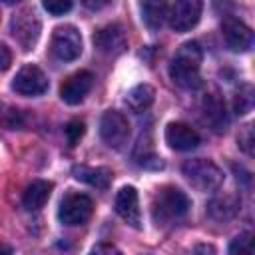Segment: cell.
Here are the masks:
<instances>
[{
    "mask_svg": "<svg viewBox=\"0 0 255 255\" xmlns=\"http://www.w3.org/2000/svg\"><path fill=\"white\" fill-rule=\"evenodd\" d=\"M201 60L203 52L197 42H185L173 54L169 64V78L185 90H193L201 84Z\"/></svg>",
    "mask_w": 255,
    "mask_h": 255,
    "instance_id": "cell-1",
    "label": "cell"
},
{
    "mask_svg": "<svg viewBox=\"0 0 255 255\" xmlns=\"http://www.w3.org/2000/svg\"><path fill=\"white\" fill-rule=\"evenodd\" d=\"M189 207H191V201L185 195V191H181L175 185H163L153 195L151 217L157 225H167V223H173L185 217Z\"/></svg>",
    "mask_w": 255,
    "mask_h": 255,
    "instance_id": "cell-2",
    "label": "cell"
},
{
    "mask_svg": "<svg viewBox=\"0 0 255 255\" xmlns=\"http://www.w3.org/2000/svg\"><path fill=\"white\" fill-rule=\"evenodd\" d=\"M181 171L197 191H215L223 185V171L211 159H187L181 165Z\"/></svg>",
    "mask_w": 255,
    "mask_h": 255,
    "instance_id": "cell-3",
    "label": "cell"
},
{
    "mask_svg": "<svg viewBox=\"0 0 255 255\" xmlns=\"http://www.w3.org/2000/svg\"><path fill=\"white\" fill-rule=\"evenodd\" d=\"M10 32L14 36V40L18 42V46L24 50V52H30L34 50L38 38H40V32H42V22L36 14L34 8H20L14 16H12V22H10Z\"/></svg>",
    "mask_w": 255,
    "mask_h": 255,
    "instance_id": "cell-4",
    "label": "cell"
},
{
    "mask_svg": "<svg viewBox=\"0 0 255 255\" xmlns=\"http://www.w3.org/2000/svg\"><path fill=\"white\" fill-rule=\"evenodd\" d=\"M94 213V201L84 195L70 191L62 197L60 207H58V219L64 225H84Z\"/></svg>",
    "mask_w": 255,
    "mask_h": 255,
    "instance_id": "cell-5",
    "label": "cell"
},
{
    "mask_svg": "<svg viewBox=\"0 0 255 255\" xmlns=\"http://www.w3.org/2000/svg\"><path fill=\"white\" fill-rule=\"evenodd\" d=\"M50 50L60 62H74L82 54V36L76 26H58L50 40Z\"/></svg>",
    "mask_w": 255,
    "mask_h": 255,
    "instance_id": "cell-6",
    "label": "cell"
},
{
    "mask_svg": "<svg viewBox=\"0 0 255 255\" xmlns=\"http://www.w3.org/2000/svg\"><path fill=\"white\" fill-rule=\"evenodd\" d=\"M100 135L106 141V145H110L114 149L124 147V143L129 137V124H128L126 116L118 110L104 112V116L100 120Z\"/></svg>",
    "mask_w": 255,
    "mask_h": 255,
    "instance_id": "cell-7",
    "label": "cell"
},
{
    "mask_svg": "<svg viewBox=\"0 0 255 255\" xmlns=\"http://www.w3.org/2000/svg\"><path fill=\"white\" fill-rule=\"evenodd\" d=\"M201 10H203V4L197 0H179V2L167 4L169 26L175 32H187L199 22Z\"/></svg>",
    "mask_w": 255,
    "mask_h": 255,
    "instance_id": "cell-8",
    "label": "cell"
},
{
    "mask_svg": "<svg viewBox=\"0 0 255 255\" xmlns=\"http://www.w3.org/2000/svg\"><path fill=\"white\" fill-rule=\"evenodd\" d=\"M12 90L20 96H28V98H34V96H42L46 90H48V78L46 74L34 66V64H26L18 70V74L14 76L12 80Z\"/></svg>",
    "mask_w": 255,
    "mask_h": 255,
    "instance_id": "cell-9",
    "label": "cell"
},
{
    "mask_svg": "<svg viewBox=\"0 0 255 255\" xmlns=\"http://www.w3.org/2000/svg\"><path fill=\"white\" fill-rule=\"evenodd\" d=\"M221 36L231 52H247L253 46V32L241 20L227 16L221 22Z\"/></svg>",
    "mask_w": 255,
    "mask_h": 255,
    "instance_id": "cell-10",
    "label": "cell"
},
{
    "mask_svg": "<svg viewBox=\"0 0 255 255\" xmlns=\"http://www.w3.org/2000/svg\"><path fill=\"white\" fill-rule=\"evenodd\" d=\"M94 46L106 56H118L128 48V36L120 24H108L94 34Z\"/></svg>",
    "mask_w": 255,
    "mask_h": 255,
    "instance_id": "cell-11",
    "label": "cell"
},
{
    "mask_svg": "<svg viewBox=\"0 0 255 255\" xmlns=\"http://www.w3.org/2000/svg\"><path fill=\"white\" fill-rule=\"evenodd\" d=\"M92 86H94V76H92V72L80 70V72L68 76V78L62 82V86H60V98H62L66 104L76 106V104H80V102L88 96V92L92 90Z\"/></svg>",
    "mask_w": 255,
    "mask_h": 255,
    "instance_id": "cell-12",
    "label": "cell"
},
{
    "mask_svg": "<svg viewBox=\"0 0 255 255\" xmlns=\"http://www.w3.org/2000/svg\"><path fill=\"white\" fill-rule=\"evenodd\" d=\"M201 114H203V122L215 131V133H223L229 126V118H227V110H225V102L217 92H209L205 94L203 102H201Z\"/></svg>",
    "mask_w": 255,
    "mask_h": 255,
    "instance_id": "cell-13",
    "label": "cell"
},
{
    "mask_svg": "<svg viewBox=\"0 0 255 255\" xmlns=\"http://www.w3.org/2000/svg\"><path fill=\"white\" fill-rule=\"evenodd\" d=\"M116 211L118 215L131 227L139 229L141 227V211H139V197L135 187L126 185L118 191L116 195Z\"/></svg>",
    "mask_w": 255,
    "mask_h": 255,
    "instance_id": "cell-14",
    "label": "cell"
},
{
    "mask_svg": "<svg viewBox=\"0 0 255 255\" xmlns=\"http://www.w3.org/2000/svg\"><path fill=\"white\" fill-rule=\"evenodd\" d=\"M165 141L177 151H191L201 143V137L191 126L183 122H171L165 128Z\"/></svg>",
    "mask_w": 255,
    "mask_h": 255,
    "instance_id": "cell-15",
    "label": "cell"
},
{
    "mask_svg": "<svg viewBox=\"0 0 255 255\" xmlns=\"http://www.w3.org/2000/svg\"><path fill=\"white\" fill-rule=\"evenodd\" d=\"M52 183L50 181H46V179H34L28 187H26V191H24V195H22V205L28 209V211H38V209H42L44 205H46V201L50 199V193H52Z\"/></svg>",
    "mask_w": 255,
    "mask_h": 255,
    "instance_id": "cell-16",
    "label": "cell"
},
{
    "mask_svg": "<svg viewBox=\"0 0 255 255\" xmlns=\"http://www.w3.org/2000/svg\"><path fill=\"white\" fill-rule=\"evenodd\" d=\"M74 177L78 181H84L92 187L98 189H108L110 181H112V171L108 167H90V165H76L72 169Z\"/></svg>",
    "mask_w": 255,
    "mask_h": 255,
    "instance_id": "cell-17",
    "label": "cell"
},
{
    "mask_svg": "<svg viewBox=\"0 0 255 255\" xmlns=\"http://www.w3.org/2000/svg\"><path fill=\"white\" fill-rule=\"evenodd\" d=\"M239 209V199L233 195H223V197H215L209 201L207 205V213L211 219L215 221H229Z\"/></svg>",
    "mask_w": 255,
    "mask_h": 255,
    "instance_id": "cell-18",
    "label": "cell"
},
{
    "mask_svg": "<svg viewBox=\"0 0 255 255\" xmlns=\"http://www.w3.org/2000/svg\"><path fill=\"white\" fill-rule=\"evenodd\" d=\"M153 98H155V90L149 84H137L128 92L126 104L133 112H143L153 104Z\"/></svg>",
    "mask_w": 255,
    "mask_h": 255,
    "instance_id": "cell-19",
    "label": "cell"
},
{
    "mask_svg": "<svg viewBox=\"0 0 255 255\" xmlns=\"http://www.w3.org/2000/svg\"><path fill=\"white\" fill-rule=\"evenodd\" d=\"M141 20L149 30L161 28L163 20H167V4L165 2H143L141 6Z\"/></svg>",
    "mask_w": 255,
    "mask_h": 255,
    "instance_id": "cell-20",
    "label": "cell"
},
{
    "mask_svg": "<svg viewBox=\"0 0 255 255\" xmlns=\"http://www.w3.org/2000/svg\"><path fill=\"white\" fill-rule=\"evenodd\" d=\"M253 102H255V96H253V86L251 84H243L239 86V90L235 92L233 96V110L237 116H243L247 112L253 110Z\"/></svg>",
    "mask_w": 255,
    "mask_h": 255,
    "instance_id": "cell-21",
    "label": "cell"
},
{
    "mask_svg": "<svg viewBox=\"0 0 255 255\" xmlns=\"http://www.w3.org/2000/svg\"><path fill=\"white\" fill-rule=\"evenodd\" d=\"M227 255H253V233L243 231L239 233L231 243Z\"/></svg>",
    "mask_w": 255,
    "mask_h": 255,
    "instance_id": "cell-22",
    "label": "cell"
},
{
    "mask_svg": "<svg viewBox=\"0 0 255 255\" xmlns=\"http://www.w3.org/2000/svg\"><path fill=\"white\" fill-rule=\"evenodd\" d=\"M66 137H68V143L70 145H76L80 139H82V135H84V131H86V128H84V122L82 120H72L68 126H66Z\"/></svg>",
    "mask_w": 255,
    "mask_h": 255,
    "instance_id": "cell-23",
    "label": "cell"
},
{
    "mask_svg": "<svg viewBox=\"0 0 255 255\" xmlns=\"http://www.w3.org/2000/svg\"><path fill=\"white\" fill-rule=\"evenodd\" d=\"M42 6L52 16H62V14H66V12L72 10V2H68V0H46Z\"/></svg>",
    "mask_w": 255,
    "mask_h": 255,
    "instance_id": "cell-24",
    "label": "cell"
},
{
    "mask_svg": "<svg viewBox=\"0 0 255 255\" xmlns=\"http://www.w3.org/2000/svg\"><path fill=\"white\" fill-rule=\"evenodd\" d=\"M237 141H239V147H241L247 155L253 153V126H251V124H247V126L239 131Z\"/></svg>",
    "mask_w": 255,
    "mask_h": 255,
    "instance_id": "cell-25",
    "label": "cell"
},
{
    "mask_svg": "<svg viewBox=\"0 0 255 255\" xmlns=\"http://www.w3.org/2000/svg\"><path fill=\"white\" fill-rule=\"evenodd\" d=\"M90 255H124V253L116 245H112V243H98L90 251Z\"/></svg>",
    "mask_w": 255,
    "mask_h": 255,
    "instance_id": "cell-26",
    "label": "cell"
},
{
    "mask_svg": "<svg viewBox=\"0 0 255 255\" xmlns=\"http://www.w3.org/2000/svg\"><path fill=\"white\" fill-rule=\"evenodd\" d=\"M10 62H12V52L8 50V46H6V44H0V72L8 70Z\"/></svg>",
    "mask_w": 255,
    "mask_h": 255,
    "instance_id": "cell-27",
    "label": "cell"
},
{
    "mask_svg": "<svg viewBox=\"0 0 255 255\" xmlns=\"http://www.w3.org/2000/svg\"><path fill=\"white\" fill-rule=\"evenodd\" d=\"M189 255H215V247L209 245V243H197V245L189 251Z\"/></svg>",
    "mask_w": 255,
    "mask_h": 255,
    "instance_id": "cell-28",
    "label": "cell"
},
{
    "mask_svg": "<svg viewBox=\"0 0 255 255\" xmlns=\"http://www.w3.org/2000/svg\"><path fill=\"white\" fill-rule=\"evenodd\" d=\"M0 255H12V247L6 243H0Z\"/></svg>",
    "mask_w": 255,
    "mask_h": 255,
    "instance_id": "cell-29",
    "label": "cell"
},
{
    "mask_svg": "<svg viewBox=\"0 0 255 255\" xmlns=\"http://www.w3.org/2000/svg\"><path fill=\"white\" fill-rule=\"evenodd\" d=\"M4 116H6V112H4V104H2V102H0V120H2V118H4Z\"/></svg>",
    "mask_w": 255,
    "mask_h": 255,
    "instance_id": "cell-30",
    "label": "cell"
}]
</instances>
